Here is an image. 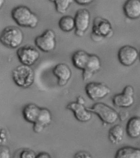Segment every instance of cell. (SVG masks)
Listing matches in <instances>:
<instances>
[{"label": "cell", "mask_w": 140, "mask_h": 158, "mask_svg": "<svg viewBox=\"0 0 140 158\" xmlns=\"http://www.w3.org/2000/svg\"><path fill=\"white\" fill-rule=\"evenodd\" d=\"M10 156V151L6 147L1 146L0 158H9Z\"/></svg>", "instance_id": "cell-25"}, {"label": "cell", "mask_w": 140, "mask_h": 158, "mask_svg": "<svg viewBox=\"0 0 140 158\" xmlns=\"http://www.w3.org/2000/svg\"><path fill=\"white\" fill-rule=\"evenodd\" d=\"M76 102L81 105H84L86 103L84 98L82 96H79L76 98Z\"/></svg>", "instance_id": "cell-32"}, {"label": "cell", "mask_w": 140, "mask_h": 158, "mask_svg": "<svg viewBox=\"0 0 140 158\" xmlns=\"http://www.w3.org/2000/svg\"><path fill=\"white\" fill-rule=\"evenodd\" d=\"M87 108L91 112L97 115L106 124H114L119 119V113L113 108L103 103H97L92 107Z\"/></svg>", "instance_id": "cell-5"}, {"label": "cell", "mask_w": 140, "mask_h": 158, "mask_svg": "<svg viewBox=\"0 0 140 158\" xmlns=\"http://www.w3.org/2000/svg\"><path fill=\"white\" fill-rule=\"evenodd\" d=\"M66 108L72 111L75 117L79 122H88L92 118L91 111L88 110L84 105H81L76 102H72L68 104Z\"/></svg>", "instance_id": "cell-13"}, {"label": "cell", "mask_w": 140, "mask_h": 158, "mask_svg": "<svg viewBox=\"0 0 140 158\" xmlns=\"http://www.w3.org/2000/svg\"><path fill=\"white\" fill-rule=\"evenodd\" d=\"M53 2L55 6L57 13L60 14L66 13L69 7L72 4L74 0H49Z\"/></svg>", "instance_id": "cell-23"}, {"label": "cell", "mask_w": 140, "mask_h": 158, "mask_svg": "<svg viewBox=\"0 0 140 158\" xmlns=\"http://www.w3.org/2000/svg\"><path fill=\"white\" fill-rule=\"evenodd\" d=\"M124 15L131 19L140 17V0H126L123 6Z\"/></svg>", "instance_id": "cell-15"}, {"label": "cell", "mask_w": 140, "mask_h": 158, "mask_svg": "<svg viewBox=\"0 0 140 158\" xmlns=\"http://www.w3.org/2000/svg\"><path fill=\"white\" fill-rule=\"evenodd\" d=\"M17 56L22 64L31 66L35 64L40 57L38 50L32 46L26 45L17 50Z\"/></svg>", "instance_id": "cell-7"}, {"label": "cell", "mask_w": 140, "mask_h": 158, "mask_svg": "<svg viewBox=\"0 0 140 158\" xmlns=\"http://www.w3.org/2000/svg\"><path fill=\"white\" fill-rule=\"evenodd\" d=\"M139 58L140 59V51L139 52Z\"/></svg>", "instance_id": "cell-34"}, {"label": "cell", "mask_w": 140, "mask_h": 158, "mask_svg": "<svg viewBox=\"0 0 140 158\" xmlns=\"http://www.w3.org/2000/svg\"><path fill=\"white\" fill-rule=\"evenodd\" d=\"M139 56L137 49L130 45H125L119 49L118 52L119 62L125 67H130L136 62Z\"/></svg>", "instance_id": "cell-9"}, {"label": "cell", "mask_w": 140, "mask_h": 158, "mask_svg": "<svg viewBox=\"0 0 140 158\" xmlns=\"http://www.w3.org/2000/svg\"><path fill=\"white\" fill-rule=\"evenodd\" d=\"M77 4L81 6H87L91 4L94 0H74Z\"/></svg>", "instance_id": "cell-30"}, {"label": "cell", "mask_w": 140, "mask_h": 158, "mask_svg": "<svg viewBox=\"0 0 140 158\" xmlns=\"http://www.w3.org/2000/svg\"><path fill=\"white\" fill-rule=\"evenodd\" d=\"M11 16L18 26L33 29L38 24V17L26 6H19L13 8Z\"/></svg>", "instance_id": "cell-1"}, {"label": "cell", "mask_w": 140, "mask_h": 158, "mask_svg": "<svg viewBox=\"0 0 140 158\" xmlns=\"http://www.w3.org/2000/svg\"><path fill=\"white\" fill-rule=\"evenodd\" d=\"M58 26L62 31L69 32L75 28V18L70 15H64L58 21Z\"/></svg>", "instance_id": "cell-22"}, {"label": "cell", "mask_w": 140, "mask_h": 158, "mask_svg": "<svg viewBox=\"0 0 140 158\" xmlns=\"http://www.w3.org/2000/svg\"><path fill=\"white\" fill-rule=\"evenodd\" d=\"M34 43L36 47L42 52L47 53L52 52L56 46L55 33L52 29H47L41 35L36 37Z\"/></svg>", "instance_id": "cell-6"}, {"label": "cell", "mask_w": 140, "mask_h": 158, "mask_svg": "<svg viewBox=\"0 0 140 158\" xmlns=\"http://www.w3.org/2000/svg\"><path fill=\"white\" fill-rule=\"evenodd\" d=\"M24 33L21 29L14 26H8L3 29L0 35V41L8 48L19 47L24 41Z\"/></svg>", "instance_id": "cell-3"}, {"label": "cell", "mask_w": 140, "mask_h": 158, "mask_svg": "<svg viewBox=\"0 0 140 158\" xmlns=\"http://www.w3.org/2000/svg\"><path fill=\"white\" fill-rule=\"evenodd\" d=\"M53 73L58 78V84L60 87L65 86L72 75L70 67L64 63H59L55 66Z\"/></svg>", "instance_id": "cell-12"}, {"label": "cell", "mask_w": 140, "mask_h": 158, "mask_svg": "<svg viewBox=\"0 0 140 158\" xmlns=\"http://www.w3.org/2000/svg\"><path fill=\"white\" fill-rule=\"evenodd\" d=\"M124 135L123 128L120 125H116L109 130V140L113 144H119L122 140Z\"/></svg>", "instance_id": "cell-21"}, {"label": "cell", "mask_w": 140, "mask_h": 158, "mask_svg": "<svg viewBox=\"0 0 140 158\" xmlns=\"http://www.w3.org/2000/svg\"><path fill=\"white\" fill-rule=\"evenodd\" d=\"M41 109V107L36 104H28L23 110V115L24 119L29 123L34 124L39 114Z\"/></svg>", "instance_id": "cell-16"}, {"label": "cell", "mask_w": 140, "mask_h": 158, "mask_svg": "<svg viewBox=\"0 0 140 158\" xmlns=\"http://www.w3.org/2000/svg\"><path fill=\"white\" fill-rule=\"evenodd\" d=\"M5 0H0V7L2 8L3 6L4 5Z\"/></svg>", "instance_id": "cell-33"}, {"label": "cell", "mask_w": 140, "mask_h": 158, "mask_svg": "<svg viewBox=\"0 0 140 158\" xmlns=\"http://www.w3.org/2000/svg\"><path fill=\"white\" fill-rule=\"evenodd\" d=\"M134 89L131 85H127L125 86L123 90L122 93L126 95L133 96L134 94Z\"/></svg>", "instance_id": "cell-27"}, {"label": "cell", "mask_w": 140, "mask_h": 158, "mask_svg": "<svg viewBox=\"0 0 140 158\" xmlns=\"http://www.w3.org/2000/svg\"><path fill=\"white\" fill-rule=\"evenodd\" d=\"M37 155L31 149H24L21 153V158H36Z\"/></svg>", "instance_id": "cell-24"}, {"label": "cell", "mask_w": 140, "mask_h": 158, "mask_svg": "<svg viewBox=\"0 0 140 158\" xmlns=\"http://www.w3.org/2000/svg\"><path fill=\"white\" fill-rule=\"evenodd\" d=\"M130 115V113L128 110H121L119 113V118L121 122H124L128 119Z\"/></svg>", "instance_id": "cell-26"}, {"label": "cell", "mask_w": 140, "mask_h": 158, "mask_svg": "<svg viewBox=\"0 0 140 158\" xmlns=\"http://www.w3.org/2000/svg\"><path fill=\"white\" fill-rule=\"evenodd\" d=\"M74 18L75 23V35L81 37L84 35L89 27L91 13L87 9H79Z\"/></svg>", "instance_id": "cell-8"}, {"label": "cell", "mask_w": 140, "mask_h": 158, "mask_svg": "<svg viewBox=\"0 0 140 158\" xmlns=\"http://www.w3.org/2000/svg\"><path fill=\"white\" fill-rule=\"evenodd\" d=\"M76 158H91V155L87 152L81 151L78 152L75 156Z\"/></svg>", "instance_id": "cell-28"}, {"label": "cell", "mask_w": 140, "mask_h": 158, "mask_svg": "<svg viewBox=\"0 0 140 158\" xmlns=\"http://www.w3.org/2000/svg\"><path fill=\"white\" fill-rule=\"evenodd\" d=\"M126 131L130 138H137L140 136V118L134 117L129 120L126 124Z\"/></svg>", "instance_id": "cell-18"}, {"label": "cell", "mask_w": 140, "mask_h": 158, "mask_svg": "<svg viewBox=\"0 0 140 158\" xmlns=\"http://www.w3.org/2000/svg\"><path fill=\"white\" fill-rule=\"evenodd\" d=\"M114 35L112 25L109 20L101 17L93 19L91 38L95 42H99L105 38L111 37Z\"/></svg>", "instance_id": "cell-2"}, {"label": "cell", "mask_w": 140, "mask_h": 158, "mask_svg": "<svg viewBox=\"0 0 140 158\" xmlns=\"http://www.w3.org/2000/svg\"><path fill=\"white\" fill-rule=\"evenodd\" d=\"M85 91L90 99L97 101L107 96L111 93V89L103 83L91 82L86 84Z\"/></svg>", "instance_id": "cell-10"}, {"label": "cell", "mask_w": 140, "mask_h": 158, "mask_svg": "<svg viewBox=\"0 0 140 158\" xmlns=\"http://www.w3.org/2000/svg\"><path fill=\"white\" fill-rule=\"evenodd\" d=\"M51 157L50 154L47 152L40 153L37 155V157H36V158H49Z\"/></svg>", "instance_id": "cell-31"}, {"label": "cell", "mask_w": 140, "mask_h": 158, "mask_svg": "<svg viewBox=\"0 0 140 158\" xmlns=\"http://www.w3.org/2000/svg\"><path fill=\"white\" fill-rule=\"evenodd\" d=\"M90 54L86 51L81 50L74 52L72 57V61L74 67L83 70L89 59Z\"/></svg>", "instance_id": "cell-17"}, {"label": "cell", "mask_w": 140, "mask_h": 158, "mask_svg": "<svg viewBox=\"0 0 140 158\" xmlns=\"http://www.w3.org/2000/svg\"><path fill=\"white\" fill-rule=\"evenodd\" d=\"M102 67L100 58L95 54H90L87 63L83 70L82 78L84 81L90 80L98 72Z\"/></svg>", "instance_id": "cell-11"}, {"label": "cell", "mask_w": 140, "mask_h": 158, "mask_svg": "<svg viewBox=\"0 0 140 158\" xmlns=\"http://www.w3.org/2000/svg\"><path fill=\"white\" fill-rule=\"evenodd\" d=\"M6 132L5 130L2 129L1 130V134H0V143L1 144H4L7 141Z\"/></svg>", "instance_id": "cell-29"}, {"label": "cell", "mask_w": 140, "mask_h": 158, "mask_svg": "<svg viewBox=\"0 0 140 158\" xmlns=\"http://www.w3.org/2000/svg\"><path fill=\"white\" fill-rule=\"evenodd\" d=\"M116 158H140V149L131 147L120 148L117 151Z\"/></svg>", "instance_id": "cell-20"}, {"label": "cell", "mask_w": 140, "mask_h": 158, "mask_svg": "<svg viewBox=\"0 0 140 158\" xmlns=\"http://www.w3.org/2000/svg\"><path fill=\"white\" fill-rule=\"evenodd\" d=\"M113 102L117 107L128 108L132 106L134 102L133 96H130L122 93L114 95Z\"/></svg>", "instance_id": "cell-19"}, {"label": "cell", "mask_w": 140, "mask_h": 158, "mask_svg": "<svg viewBox=\"0 0 140 158\" xmlns=\"http://www.w3.org/2000/svg\"><path fill=\"white\" fill-rule=\"evenodd\" d=\"M52 114L48 109L41 107V111L36 122L34 123L33 130L35 133H39L51 123Z\"/></svg>", "instance_id": "cell-14"}, {"label": "cell", "mask_w": 140, "mask_h": 158, "mask_svg": "<svg viewBox=\"0 0 140 158\" xmlns=\"http://www.w3.org/2000/svg\"><path fill=\"white\" fill-rule=\"evenodd\" d=\"M13 81L20 87L31 86L35 80V72L30 66L22 64L14 68L12 72Z\"/></svg>", "instance_id": "cell-4"}]
</instances>
